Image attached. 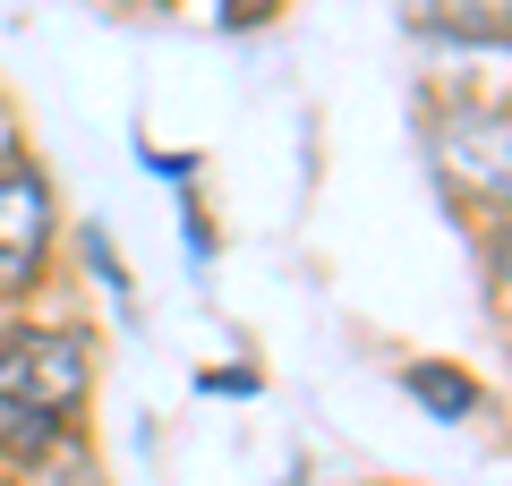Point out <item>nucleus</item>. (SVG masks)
<instances>
[{
  "label": "nucleus",
  "mask_w": 512,
  "mask_h": 486,
  "mask_svg": "<svg viewBox=\"0 0 512 486\" xmlns=\"http://www.w3.org/2000/svg\"><path fill=\"white\" fill-rule=\"evenodd\" d=\"M214 18L231 26V35H248V26H265V18H282V0H214Z\"/></svg>",
  "instance_id": "nucleus-8"
},
{
  "label": "nucleus",
  "mask_w": 512,
  "mask_h": 486,
  "mask_svg": "<svg viewBox=\"0 0 512 486\" xmlns=\"http://www.w3.org/2000/svg\"><path fill=\"white\" fill-rule=\"evenodd\" d=\"M0 486H111V469H103V444H94V427H60L52 444L35 452V461L9 469Z\"/></svg>",
  "instance_id": "nucleus-5"
},
{
  "label": "nucleus",
  "mask_w": 512,
  "mask_h": 486,
  "mask_svg": "<svg viewBox=\"0 0 512 486\" xmlns=\"http://www.w3.org/2000/svg\"><path fill=\"white\" fill-rule=\"evenodd\" d=\"M94 384H103V367H94V333L86 324L0 316V401L86 427L94 418Z\"/></svg>",
  "instance_id": "nucleus-1"
},
{
  "label": "nucleus",
  "mask_w": 512,
  "mask_h": 486,
  "mask_svg": "<svg viewBox=\"0 0 512 486\" xmlns=\"http://www.w3.org/2000/svg\"><path fill=\"white\" fill-rule=\"evenodd\" d=\"M427 154H436V180L461 205H478L487 222H504V94H461L427 120Z\"/></svg>",
  "instance_id": "nucleus-3"
},
{
  "label": "nucleus",
  "mask_w": 512,
  "mask_h": 486,
  "mask_svg": "<svg viewBox=\"0 0 512 486\" xmlns=\"http://www.w3.org/2000/svg\"><path fill=\"white\" fill-rule=\"evenodd\" d=\"M180 214H188V222H180V239H188V256H197V265H205V256L222 248V239H214V222H205V205H197V197H188Z\"/></svg>",
  "instance_id": "nucleus-9"
},
{
  "label": "nucleus",
  "mask_w": 512,
  "mask_h": 486,
  "mask_svg": "<svg viewBox=\"0 0 512 486\" xmlns=\"http://www.w3.org/2000/svg\"><path fill=\"white\" fill-rule=\"evenodd\" d=\"M60 256V188L35 154L0 162V316H26Z\"/></svg>",
  "instance_id": "nucleus-2"
},
{
  "label": "nucleus",
  "mask_w": 512,
  "mask_h": 486,
  "mask_svg": "<svg viewBox=\"0 0 512 486\" xmlns=\"http://www.w3.org/2000/svg\"><path fill=\"white\" fill-rule=\"evenodd\" d=\"M18 154H26V120L9 103V86H0V162H18Z\"/></svg>",
  "instance_id": "nucleus-10"
},
{
  "label": "nucleus",
  "mask_w": 512,
  "mask_h": 486,
  "mask_svg": "<svg viewBox=\"0 0 512 486\" xmlns=\"http://www.w3.org/2000/svg\"><path fill=\"white\" fill-rule=\"evenodd\" d=\"M137 162H146L154 180H171V188H188V180H197V171H205L197 154H163V145H137Z\"/></svg>",
  "instance_id": "nucleus-7"
},
{
  "label": "nucleus",
  "mask_w": 512,
  "mask_h": 486,
  "mask_svg": "<svg viewBox=\"0 0 512 486\" xmlns=\"http://www.w3.org/2000/svg\"><path fill=\"white\" fill-rule=\"evenodd\" d=\"M393 384H402L436 427H478V418H495V393L478 384V367H461V359H402Z\"/></svg>",
  "instance_id": "nucleus-4"
},
{
  "label": "nucleus",
  "mask_w": 512,
  "mask_h": 486,
  "mask_svg": "<svg viewBox=\"0 0 512 486\" xmlns=\"http://www.w3.org/2000/svg\"><path fill=\"white\" fill-rule=\"evenodd\" d=\"M197 393H231V401H248L256 376H248V367H214V376H197Z\"/></svg>",
  "instance_id": "nucleus-11"
},
{
  "label": "nucleus",
  "mask_w": 512,
  "mask_h": 486,
  "mask_svg": "<svg viewBox=\"0 0 512 486\" xmlns=\"http://www.w3.org/2000/svg\"><path fill=\"white\" fill-rule=\"evenodd\" d=\"M77 248H86V265H94V282H103L111 299H128V265H120V248H111V239L94 231V222H86V231H77Z\"/></svg>",
  "instance_id": "nucleus-6"
}]
</instances>
